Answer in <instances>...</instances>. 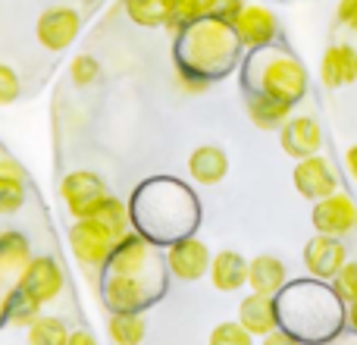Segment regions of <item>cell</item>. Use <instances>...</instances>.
Listing matches in <instances>:
<instances>
[{
  "instance_id": "13",
  "label": "cell",
  "mask_w": 357,
  "mask_h": 345,
  "mask_svg": "<svg viewBox=\"0 0 357 345\" xmlns=\"http://www.w3.org/2000/svg\"><path fill=\"white\" fill-rule=\"evenodd\" d=\"M282 138V148L289 157L304 161V157H314L323 145V129L314 117H289V123L279 129Z\"/></svg>"
},
{
  "instance_id": "7",
  "label": "cell",
  "mask_w": 357,
  "mask_h": 345,
  "mask_svg": "<svg viewBox=\"0 0 357 345\" xmlns=\"http://www.w3.org/2000/svg\"><path fill=\"white\" fill-rule=\"evenodd\" d=\"M310 220H314L317 235H333V239H342V235H348L357 226V207H354V201L348 195L333 191L329 198H320V201L314 204Z\"/></svg>"
},
{
  "instance_id": "27",
  "label": "cell",
  "mask_w": 357,
  "mask_h": 345,
  "mask_svg": "<svg viewBox=\"0 0 357 345\" xmlns=\"http://www.w3.org/2000/svg\"><path fill=\"white\" fill-rule=\"evenodd\" d=\"M69 330L60 317H38L29 323V345H66Z\"/></svg>"
},
{
  "instance_id": "35",
  "label": "cell",
  "mask_w": 357,
  "mask_h": 345,
  "mask_svg": "<svg viewBox=\"0 0 357 345\" xmlns=\"http://www.w3.org/2000/svg\"><path fill=\"white\" fill-rule=\"evenodd\" d=\"M339 22L357 31V0H339Z\"/></svg>"
},
{
  "instance_id": "20",
  "label": "cell",
  "mask_w": 357,
  "mask_h": 345,
  "mask_svg": "<svg viewBox=\"0 0 357 345\" xmlns=\"http://www.w3.org/2000/svg\"><path fill=\"white\" fill-rule=\"evenodd\" d=\"M29 260H31L29 239H25L22 233H16V229L0 233V286H3L6 279H13V283H16L19 273L25 270V264H29Z\"/></svg>"
},
{
  "instance_id": "31",
  "label": "cell",
  "mask_w": 357,
  "mask_h": 345,
  "mask_svg": "<svg viewBox=\"0 0 357 345\" xmlns=\"http://www.w3.org/2000/svg\"><path fill=\"white\" fill-rule=\"evenodd\" d=\"M335 295L342 298V302H357V260L354 264H345L339 273H335Z\"/></svg>"
},
{
  "instance_id": "40",
  "label": "cell",
  "mask_w": 357,
  "mask_h": 345,
  "mask_svg": "<svg viewBox=\"0 0 357 345\" xmlns=\"http://www.w3.org/2000/svg\"><path fill=\"white\" fill-rule=\"evenodd\" d=\"M3 323H10V317H6V302L0 298V327H3Z\"/></svg>"
},
{
  "instance_id": "16",
  "label": "cell",
  "mask_w": 357,
  "mask_h": 345,
  "mask_svg": "<svg viewBox=\"0 0 357 345\" xmlns=\"http://www.w3.org/2000/svg\"><path fill=\"white\" fill-rule=\"evenodd\" d=\"M320 79L326 88H345L357 82V50L351 44H333L320 60Z\"/></svg>"
},
{
  "instance_id": "22",
  "label": "cell",
  "mask_w": 357,
  "mask_h": 345,
  "mask_svg": "<svg viewBox=\"0 0 357 345\" xmlns=\"http://www.w3.org/2000/svg\"><path fill=\"white\" fill-rule=\"evenodd\" d=\"M107 333H110L113 345H142L144 333H148V323H144V317L138 311H113Z\"/></svg>"
},
{
  "instance_id": "11",
  "label": "cell",
  "mask_w": 357,
  "mask_h": 345,
  "mask_svg": "<svg viewBox=\"0 0 357 345\" xmlns=\"http://www.w3.org/2000/svg\"><path fill=\"white\" fill-rule=\"evenodd\" d=\"M167 264H169L173 277L185 279V283H195V279H201L204 273L210 270V251H207V245L197 239H178L169 245Z\"/></svg>"
},
{
  "instance_id": "23",
  "label": "cell",
  "mask_w": 357,
  "mask_h": 345,
  "mask_svg": "<svg viewBox=\"0 0 357 345\" xmlns=\"http://www.w3.org/2000/svg\"><path fill=\"white\" fill-rule=\"evenodd\" d=\"M22 204H25L22 170L10 161H0V214L10 216L16 210H22Z\"/></svg>"
},
{
  "instance_id": "1",
  "label": "cell",
  "mask_w": 357,
  "mask_h": 345,
  "mask_svg": "<svg viewBox=\"0 0 357 345\" xmlns=\"http://www.w3.org/2000/svg\"><path fill=\"white\" fill-rule=\"evenodd\" d=\"M182 60L178 66L195 69L201 75H216L235 60L238 38L229 25H220L213 19H197L182 31Z\"/></svg>"
},
{
  "instance_id": "29",
  "label": "cell",
  "mask_w": 357,
  "mask_h": 345,
  "mask_svg": "<svg viewBox=\"0 0 357 345\" xmlns=\"http://www.w3.org/2000/svg\"><path fill=\"white\" fill-rule=\"evenodd\" d=\"M210 345H254V336L238 321H222L210 333Z\"/></svg>"
},
{
  "instance_id": "28",
  "label": "cell",
  "mask_w": 357,
  "mask_h": 345,
  "mask_svg": "<svg viewBox=\"0 0 357 345\" xmlns=\"http://www.w3.org/2000/svg\"><path fill=\"white\" fill-rule=\"evenodd\" d=\"M94 216H98L100 223H107V226H110L113 233L119 235V239H123V235L129 233V210H126V204H123V201H116L113 195L107 198L104 207H100Z\"/></svg>"
},
{
  "instance_id": "2",
  "label": "cell",
  "mask_w": 357,
  "mask_h": 345,
  "mask_svg": "<svg viewBox=\"0 0 357 345\" xmlns=\"http://www.w3.org/2000/svg\"><path fill=\"white\" fill-rule=\"evenodd\" d=\"M251 75H257V91L266 98H276L282 104L295 107L307 94V73L289 54L264 50L257 54V63H251Z\"/></svg>"
},
{
  "instance_id": "8",
  "label": "cell",
  "mask_w": 357,
  "mask_h": 345,
  "mask_svg": "<svg viewBox=\"0 0 357 345\" xmlns=\"http://www.w3.org/2000/svg\"><path fill=\"white\" fill-rule=\"evenodd\" d=\"M291 179H295L298 195L310 198V201H320V198H329L333 191H339V179H335L333 163H329L326 157H320V154L298 161Z\"/></svg>"
},
{
  "instance_id": "12",
  "label": "cell",
  "mask_w": 357,
  "mask_h": 345,
  "mask_svg": "<svg viewBox=\"0 0 357 345\" xmlns=\"http://www.w3.org/2000/svg\"><path fill=\"white\" fill-rule=\"evenodd\" d=\"M304 264H307L310 277L333 279L335 273L348 264V251L333 235H317V239H310L307 248H304Z\"/></svg>"
},
{
  "instance_id": "3",
  "label": "cell",
  "mask_w": 357,
  "mask_h": 345,
  "mask_svg": "<svg viewBox=\"0 0 357 345\" xmlns=\"http://www.w3.org/2000/svg\"><path fill=\"white\" fill-rule=\"evenodd\" d=\"M116 242H119V235L113 233L107 223H100L98 216L75 220L73 229H69V248H73V254L79 258V264L88 267V270L107 267Z\"/></svg>"
},
{
  "instance_id": "36",
  "label": "cell",
  "mask_w": 357,
  "mask_h": 345,
  "mask_svg": "<svg viewBox=\"0 0 357 345\" xmlns=\"http://www.w3.org/2000/svg\"><path fill=\"white\" fill-rule=\"evenodd\" d=\"M264 345H301V339H298L295 333H289V330H273V333L264 336Z\"/></svg>"
},
{
  "instance_id": "34",
  "label": "cell",
  "mask_w": 357,
  "mask_h": 345,
  "mask_svg": "<svg viewBox=\"0 0 357 345\" xmlns=\"http://www.w3.org/2000/svg\"><path fill=\"white\" fill-rule=\"evenodd\" d=\"M176 79H178V85H182L185 91H191V94H201V91H207V88H210L207 75L195 73V69H185V66L176 69Z\"/></svg>"
},
{
  "instance_id": "39",
  "label": "cell",
  "mask_w": 357,
  "mask_h": 345,
  "mask_svg": "<svg viewBox=\"0 0 357 345\" xmlns=\"http://www.w3.org/2000/svg\"><path fill=\"white\" fill-rule=\"evenodd\" d=\"M348 323H351V330H354V336H357V302L348 304Z\"/></svg>"
},
{
  "instance_id": "5",
  "label": "cell",
  "mask_w": 357,
  "mask_h": 345,
  "mask_svg": "<svg viewBox=\"0 0 357 345\" xmlns=\"http://www.w3.org/2000/svg\"><path fill=\"white\" fill-rule=\"evenodd\" d=\"M16 286L25 292V295L35 298L38 304H47L63 292L66 277H63V267L56 264L54 258H47V254H35V258L25 264V270L19 273Z\"/></svg>"
},
{
  "instance_id": "15",
  "label": "cell",
  "mask_w": 357,
  "mask_h": 345,
  "mask_svg": "<svg viewBox=\"0 0 357 345\" xmlns=\"http://www.w3.org/2000/svg\"><path fill=\"white\" fill-rule=\"evenodd\" d=\"M151 270V248L142 235L126 233L116 242L110 260H107V273H132V277H142Z\"/></svg>"
},
{
  "instance_id": "33",
  "label": "cell",
  "mask_w": 357,
  "mask_h": 345,
  "mask_svg": "<svg viewBox=\"0 0 357 345\" xmlns=\"http://www.w3.org/2000/svg\"><path fill=\"white\" fill-rule=\"evenodd\" d=\"M19 91H22V85H19L16 69L6 66V63H0V107L13 104V101L19 98Z\"/></svg>"
},
{
  "instance_id": "6",
  "label": "cell",
  "mask_w": 357,
  "mask_h": 345,
  "mask_svg": "<svg viewBox=\"0 0 357 345\" xmlns=\"http://www.w3.org/2000/svg\"><path fill=\"white\" fill-rule=\"evenodd\" d=\"M79 31H82V16L73 6H50L35 22L38 44L44 50H54V54L56 50H66L79 38Z\"/></svg>"
},
{
  "instance_id": "30",
  "label": "cell",
  "mask_w": 357,
  "mask_h": 345,
  "mask_svg": "<svg viewBox=\"0 0 357 345\" xmlns=\"http://www.w3.org/2000/svg\"><path fill=\"white\" fill-rule=\"evenodd\" d=\"M241 10H245V0H210L204 19H213V22L229 25V29H232Z\"/></svg>"
},
{
  "instance_id": "19",
  "label": "cell",
  "mask_w": 357,
  "mask_h": 345,
  "mask_svg": "<svg viewBox=\"0 0 357 345\" xmlns=\"http://www.w3.org/2000/svg\"><path fill=\"white\" fill-rule=\"evenodd\" d=\"M210 279L220 292H235L248 286V260L238 251H220L210 258Z\"/></svg>"
},
{
  "instance_id": "25",
  "label": "cell",
  "mask_w": 357,
  "mask_h": 345,
  "mask_svg": "<svg viewBox=\"0 0 357 345\" xmlns=\"http://www.w3.org/2000/svg\"><path fill=\"white\" fill-rule=\"evenodd\" d=\"M3 302H6V317H10V323L29 327L31 321H38V317H41V304H38L31 295H25L19 286H13V289L6 292Z\"/></svg>"
},
{
  "instance_id": "17",
  "label": "cell",
  "mask_w": 357,
  "mask_h": 345,
  "mask_svg": "<svg viewBox=\"0 0 357 345\" xmlns=\"http://www.w3.org/2000/svg\"><path fill=\"white\" fill-rule=\"evenodd\" d=\"M285 264L273 254H257L254 260H248V286L251 292H260V295H276V292L285 289Z\"/></svg>"
},
{
  "instance_id": "24",
  "label": "cell",
  "mask_w": 357,
  "mask_h": 345,
  "mask_svg": "<svg viewBox=\"0 0 357 345\" xmlns=\"http://www.w3.org/2000/svg\"><path fill=\"white\" fill-rule=\"evenodd\" d=\"M123 6L132 22L142 29H157L169 19V0H123Z\"/></svg>"
},
{
  "instance_id": "10",
  "label": "cell",
  "mask_w": 357,
  "mask_h": 345,
  "mask_svg": "<svg viewBox=\"0 0 357 345\" xmlns=\"http://www.w3.org/2000/svg\"><path fill=\"white\" fill-rule=\"evenodd\" d=\"M232 31H235V38H238V44L257 50V47H266V44L276 38L279 22H276V16H273L266 6L251 3V6H245V10L238 13Z\"/></svg>"
},
{
  "instance_id": "41",
  "label": "cell",
  "mask_w": 357,
  "mask_h": 345,
  "mask_svg": "<svg viewBox=\"0 0 357 345\" xmlns=\"http://www.w3.org/2000/svg\"><path fill=\"white\" fill-rule=\"evenodd\" d=\"M88 3H98V0H88Z\"/></svg>"
},
{
  "instance_id": "9",
  "label": "cell",
  "mask_w": 357,
  "mask_h": 345,
  "mask_svg": "<svg viewBox=\"0 0 357 345\" xmlns=\"http://www.w3.org/2000/svg\"><path fill=\"white\" fill-rule=\"evenodd\" d=\"M151 273L132 277V273H107L104 283V302L110 311H138L148 304L151 298V286H148Z\"/></svg>"
},
{
  "instance_id": "4",
  "label": "cell",
  "mask_w": 357,
  "mask_h": 345,
  "mask_svg": "<svg viewBox=\"0 0 357 345\" xmlns=\"http://www.w3.org/2000/svg\"><path fill=\"white\" fill-rule=\"evenodd\" d=\"M60 198L66 201L69 214H73L75 220H85V216H94L100 207H104V201L110 198V191H107L104 179H100L98 172L73 170V172H66V176H63Z\"/></svg>"
},
{
  "instance_id": "26",
  "label": "cell",
  "mask_w": 357,
  "mask_h": 345,
  "mask_svg": "<svg viewBox=\"0 0 357 345\" xmlns=\"http://www.w3.org/2000/svg\"><path fill=\"white\" fill-rule=\"evenodd\" d=\"M207 3L210 0H169V19H167V29L173 35H182L191 22L204 19L207 13Z\"/></svg>"
},
{
  "instance_id": "21",
  "label": "cell",
  "mask_w": 357,
  "mask_h": 345,
  "mask_svg": "<svg viewBox=\"0 0 357 345\" xmlns=\"http://www.w3.org/2000/svg\"><path fill=\"white\" fill-rule=\"evenodd\" d=\"M248 117L254 119V126L264 132H276L289 123L291 117V104H282L276 98H266V94L254 91V98L248 101Z\"/></svg>"
},
{
  "instance_id": "18",
  "label": "cell",
  "mask_w": 357,
  "mask_h": 345,
  "mask_svg": "<svg viewBox=\"0 0 357 345\" xmlns=\"http://www.w3.org/2000/svg\"><path fill=\"white\" fill-rule=\"evenodd\" d=\"M188 172L195 182L201 185H216L226 179L229 172V157L222 148H216V145H201V148L191 151L188 157Z\"/></svg>"
},
{
  "instance_id": "37",
  "label": "cell",
  "mask_w": 357,
  "mask_h": 345,
  "mask_svg": "<svg viewBox=\"0 0 357 345\" xmlns=\"http://www.w3.org/2000/svg\"><path fill=\"white\" fill-rule=\"evenodd\" d=\"M66 345H98V342H94L91 333H85V330H75V333H69V342Z\"/></svg>"
},
{
  "instance_id": "14",
  "label": "cell",
  "mask_w": 357,
  "mask_h": 345,
  "mask_svg": "<svg viewBox=\"0 0 357 345\" xmlns=\"http://www.w3.org/2000/svg\"><path fill=\"white\" fill-rule=\"evenodd\" d=\"M238 323L251 336H266L279 327V302L273 295H260L251 292L248 298H241L238 304Z\"/></svg>"
},
{
  "instance_id": "32",
  "label": "cell",
  "mask_w": 357,
  "mask_h": 345,
  "mask_svg": "<svg viewBox=\"0 0 357 345\" xmlns=\"http://www.w3.org/2000/svg\"><path fill=\"white\" fill-rule=\"evenodd\" d=\"M69 75H73L75 85H91V82L100 75V63L88 54H79L73 60V66H69Z\"/></svg>"
},
{
  "instance_id": "38",
  "label": "cell",
  "mask_w": 357,
  "mask_h": 345,
  "mask_svg": "<svg viewBox=\"0 0 357 345\" xmlns=\"http://www.w3.org/2000/svg\"><path fill=\"white\" fill-rule=\"evenodd\" d=\"M345 161H348V170H351V176L357 179V145H354V148H348Z\"/></svg>"
}]
</instances>
